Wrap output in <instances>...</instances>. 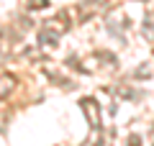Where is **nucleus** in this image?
<instances>
[{
  "label": "nucleus",
  "mask_w": 154,
  "mask_h": 146,
  "mask_svg": "<svg viewBox=\"0 0 154 146\" xmlns=\"http://www.w3.org/2000/svg\"><path fill=\"white\" fill-rule=\"evenodd\" d=\"M26 8L28 11H44V8H49V0H28Z\"/></svg>",
  "instance_id": "8"
},
{
  "label": "nucleus",
  "mask_w": 154,
  "mask_h": 146,
  "mask_svg": "<svg viewBox=\"0 0 154 146\" xmlns=\"http://www.w3.org/2000/svg\"><path fill=\"white\" fill-rule=\"evenodd\" d=\"M80 108L85 110V118H88V123L93 126L95 131L100 128V110H98V103H95L93 97H82L80 100Z\"/></svg>",
  "instance_id": "1"
},
{
  "label": "nucleus",
  "mask_w": 154,
  "mask_h": 146,
  "mask_svg": "<svg viewBox=\"0 0 154 146\" xmlns=\"http://www.w3.org/2000/svg\"><path fill=\"white\" fill-rule=\"evenodd\" d=\"M98 146H108V133H103V136L98 138Z\"/></svg>",
  "instance_id": "10"
},
{
  "label": "nucleus",
  "mask_w": 154,
  "mask_h": 146,
  "mask_svg": "<svg viewBox=\"0 0 154 146\" xmlns=\"http://www.w3.org/2000/svg\"><path fill=\"white\" fill-rule=\"evenodd\" d=\"M152 75V62H144L141 67H139V69H134V80H146V77Z\"/></svg>",
  "instance_id": "6"
},
{
  "label": "nucleus",
  "mask_w": 154,
  "mask_h": 146,
  "mask_svg": "<svg viewBox=\"0 0 154 146\" xmlns=\"http://www.w3.org/2000/svg\"><path fill=\"white\" fill-rule=\"evenodd\" d=\"M57 38H59V36H57L54 31H49V28H44V31L38 33V44H41V46H51V49H54L57 46Z\"/></svg>",
  "instance_id": "5"
},
{
  "label": "nucleus",
  "mask_w": 154,
  "mask_h": 146,
  "mask_svg": "<svg viewBox=\"0 0 154 146\" xmlns=\"http://www.w3.org/2000/svg\"><path fill=\"white\" fill-rule=\"evenodd\" d=\"M13 87H16V77L13 75H0V100L11 95Z\"/></svg>",
  "instance_id": "4"
},
{
  "label": "nucleus",
  "mask_w": 154,
  "mask_h": 146,
  "mask_svg": "<svg viewBox=\"0 0 154 146\" xmlns=\"http://www.w3.org/2000/svg\"><path fill=\"white\" fill-rule=\"evenodd\" d=\"M100 8H103V5H100V0H82V3L77 5V18H80V21H88V18L95 16Z\"/></svg>",
  "instance_id": "2"
},
{
  "label": "nucleus",
  "mask_w": 154,
  "mask_h": 146,
  "mask_svg": "<svg viewBox=\"0 0 154 146\" xmlns=\"http://www.w3.org/2000/svg\"><path fill=\"white\" fill-rule=\"evenodd\" d=\"M46 28H49V31H54L57 36L67 33V31H69V21H67V11H64V13H59L57 18H51V21L46 23Z\"/></svg>",
  "instance_id": "3"
},
{
  "label": "nucleus",
  "mask_w": 154,
  "mask_h": 146,
  "mask_svg": "<svg viewBox=\"0 0 154 146\" xmlns=\"http://www.w3.org/2000/svg\"><path fill=\"white\" fill-rule=\"evenodd\" d=\"M126 146H141V136H139V133H134V136H128V141H126Z\"/></svg>",
  "instance_id": "9"
},
{
  "label": "nucleus",
  "mask_w": 154,
  "mask_h": 146,
  "mask_svg": "<svg viewBox=\"0 0 154 146\" xmlns=\"http://www.w3.org/2000/svg\"><path fill=\"white\" fill-rule=\"evenodd\" d=\"M116 92H118L121 97H128V100H136V97H139V92H136V90H131V87H126V85L116 87Z\"/></svg>",
  "instance_id": "7"
}]
</instances>
